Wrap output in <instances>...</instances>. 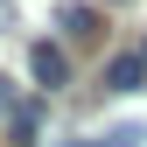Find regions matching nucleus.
I'll return each instance as SVG.
<instances>
[{
    "label": "nucleus",
    "mask_w": 147,
    "mask_h": 147,
    "mask_svg": "<svg viewBox=\"0 0 147 147\" xmlns=\"http://www.w3.org/2000/svg\"><path fill=\"white\" fill-rule=\"evenodd\" d=\"M28 77L42 84V91H63L70 84V56H63L56 42H28Z\"/></svg>",
    "instance_id": "obj_1"
},
{
    "label": "nucleus",
    "mask_w": 147,
    "mask_h": 147,
    "mask_svg": "<svg viewBox=\"0 0 147 147\" xmlns=\"http://www.w3.org/2000/svg\"><path fill=\"white\" fill-rule=\"evenodd\" d=\"M56 28L70 35V42H77V49H91V42H98V7H77V0H63V7H56Z\"/></svg>",
    "instance_id": "obj_2"
},
{
    "label": "nucleus",
    "mask_w": 147,
    "mask_h": 147,
    "mask_svg": "<svg viewBox=\"0 0 147 147\" xmlns=\"http://www.w3.org/2000/svg\"><path fill=\"white\" fill-rule=\"evenodd\" d=\"M140 84H147V56L140 49H126V56L105 63V91H140Z\"/></svg>",
    "instance_id": "obj_3"
},
{
    "label": "nucleus",
    "mask_w": 147,
    "mask_h": 147,
    "mask_svg": "<svg viewBox=\"0 0 147 147\" xmlns=\"http://www.w3.org/2000/svg\"><path fill=\"white\" fill-rule=\"evenodd\" d=\"M35 140H42V105L21 98V112L7 119V147H35Z\"/></svg>",
    "instance_id": "obj_4"
},
{
    "label": "nucleus",
    "mask_w": 147,
    "mask_h": 147,
    "mask_svg": "<svg viewBox=\"0 0 147 147\" xmlns=\"http://www.w3.org/2000/svg\"><path fill=\"white\" fill-rule=\"evenodd\" d=\"M14 112H21V84H14V77H7V70H0V126H7Z\"/></svg>",
    "instance_id": "obj_5"
},
{
    "label": "nucleus",
    "mask_w": 147,
    "mask_h": 147,
    "mask_svg": "<svg viewBox=\"0 0 147 147\" xmlns=\"http://www.w3.org/2000/svg\"><path fill=\"white\" fill-rule=\"evenodd\" d=\"M147 133H140V126H112V133H105V147H140Z\"/></svg>",
    "instance_id": "obj_6"
},
{
    "label": "nucleus",
    "mask_w": 147,
    "mask_h": 147,
    "mask_svg": "<svg viewBox=\"0 0 147 147\" xmlns=\"http://www.w3.org/2000/svg\"><path fill=\"white\" fill-rule=\"evenodd\" d=\"M77 147H105V140H77Z\"/></svg>",
    "instance_id": "obj_7"
},
{
    "label": "nucleus",
    "mask_w": 147,
    "mask_h": 147,
    "mask_svg": "<svg viewBox=\"0 0 147 147\" xmlns=\"http://www.w3.org/2000/svg\"><path fill=\"white\" fill-rule=\"evenodd\" d=\"M140 56H147V42H140Z\"/></svg>",
    "instance_id": "obj_8"
}]
</instances>
